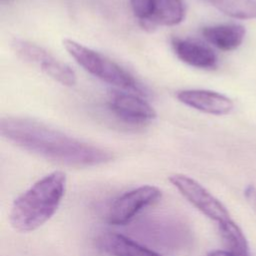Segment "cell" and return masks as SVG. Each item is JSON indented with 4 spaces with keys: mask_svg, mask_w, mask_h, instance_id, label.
Instances as JSON below:
<instances>
[{
    "mask_svg": "<svg viewBox=\"0 0 256 256\" xmlns=\"http://www.w3.org/2000/svg\"><path fill=\"white\" fill-rule=\"evenodd\" d=\"M0 131L1 135L15 146L70 167L97 166L113 159V154L106 149L81 141L27 117H3Z\"/></svg>",
    "mask_w": 256,
    "mask_h": 256,
    "instance_id": "1",
    "label": "cell"
},
{
    "mask_svg": "<svg viewBox=\"0 0 256 256\" xmlns=\"http://www.w3.org/2000/svg\"><path fill=\"white\" fill-rule=\"evenodd\" d=\"M66 175L54 171L19 195L10 210V223L19 232L34 231L57 211L66 189Z\"/></svg>",
    "mask_w": 256,
    "mask_h": 256,
    "instance_id": "2",
    "label": "cell"
},
{
    "mask_svg": "<svg viewBox=\"0 0 256 256\" xmlns=\"http://www.w3.org/2000/svg\"><path fill=\"white\" fill-rule=\"evenodd\" d=\"M63 46L79 66L96 78L119 90L133 92L141 96L147 94L145 88L128 71L101 53L70 38L63 40Z\"/></svg>",
    "mask_w": 256,
    "mask_h": 256,
    "instance_id": "3",
    "label": "cell"
},
{
    "mask_svg": "<svg viewBox=\"0 0 256 256\" xmlns=\"http://www.w3.org/2000/svg\"><path fill=\"white\" fill-rule=\"evenodd\" d=\"M12 46L15 53L21 59L37 65L45 75L54 81L68 87L76 84L77 77L74 70L68 64L55 58L44 48L22 39H15Z\"/></svg>",
    "mask_w": 256,
    "mask_h": 256,
    "instance_id": "4",
    "label": "cell"
},
{
    "mask_svg": "<svg viewBox=\"0 0 256 256\" xmlns=\"http://www.w3.org/2000/svg\"><path fill=\"white\" fill-rule=\"evenodd\" d=\"M169 181L188 202L208 218L218 224L231 219L222 202L193 178L183 174H173L169 177Z\"/></svg>",
    "mask_w": 256,
    "mask_h": 256,
    "instance_id": "5",
    "label": "cell"
},
{
    "mask_svg": "<svg viewBox=\"0 0 256 256\" xmlns=\"http://www.w3.org/2000/svg\"><path fill=\"white\" fill-rule=\"evenodd\" d=\"M161 195V190L153 185H143L127 191L111 203L107 221L112 225L127 224L145 207L157 202Z\"/></svg>",
    "mask_w": 256,
    "mask_h": 256,
    "instance_id": "6",
    "label": "cell"
},
{
    "mask_svg": "<svg viewBox=\"0 0 256 256\" xmlns=\"http://www.w3.org/2000/svg\"><path fill=\"white\" fill-rule=\"evenodd\" d=\"M108 106L114 115L130 124H145L157 116L154 108L141 95L129 91H111Z\"/></svg>",
    "mask_w": 256,
    "mask_h": 256,
    "instance_id": "7",
    "label": "cell"
},
{
    "mask_svg": "<svg viewBox=\"0 0 256 256\" xmlns=\"http://www.w3.org/2000/svg\"><path fill=\"white\" fill-rule=\"evenodd\" d=\"M176 97L184 105L212 115H226L234 107L229 97L212 90L185 89L178 91Z\"/></svg>",
    "mask_w": 256,
    "mask_h": 256,
    "instance_id": "8",
    "label": "cell"
},
{
    "mask_svg": "<svg viewBox=\"0 0 256 256\" xmlns=\"http://www.w3.org/2000/svg\"><path fill=\"white\" fill-rule=\"evenodd\" d=\"M171 44L175 55L187 65L204 70L217 67V56L208 45L185 38H173Z\"/></svg>",
    "mask_w": 256,
    "mask_h": 256,
    "instance_id": "9",
    "label": "cell"
},
{
    "mask_svg": "<svg viewBox=\"0 0 256 256\" xmlns=\"http://www.w3.org/2000/svg\"><path fill=\"white\" fill-rule=\"evenodd\" d=\"M201 33L205 40L222 51L237 49L246 34L244 26L237 23H225L203 27Z\"/></svg>",
    "mask_w": 256,
    "mask_h": 256,
    "instance_id": "10",
    "label": "cell"
},
{
    "mask_svg": "<svg viewBox=\"0 0 256 256\" xmlns=\"http://www.w3.org/2000/svg\"><path fill=\"white\" fill-rule=\"evenodd\" d=\"M185 18V5L182 0H156L149 17L141 22L144 28L174 26Z\"/></svg>",
    "mask_w": 256,
    "mask_h": 256,
    "instance_id": "11",
    "label": "cell"
},
{
    "mask_svg": "<svg viewBox=\"0 0 256 256\" xmlns=\"http://www.w3.org/2000/svg\"><path fill=\"white\" fill-rule=\"evenodd\" d=\"M98 246L112 256H161L130 238L118 233H104L98 238Z\"/></svg>",
    "mask_w": 256,
    "mask_h": 256,
    "instance_id": "12",
    "label": "cell"
},
{
    "mask_svg": "<svg viewBox=\"0 0 256 256\" xmlns=\"http://www.w3.org/2000/svg\"><path fill=\"white\" fill-rule=\"evenodd\" d=\"M218 230L226 250L237 256H251L244 233L232 219L219 223Z\"/></svg>",
    "mask_w": 256,
    "mask_h": 256,
    "instance_id": "13",
    "label": "cell"
},
{
    "mask_svg": "<svg viewBox=\"0 0 256 256\" xmlns=\"http://www.w3.org/2000/svg\"><path fill=\"white\" fill-rule=\"evenodd\" d=\"M222 13L236 19L256 18V0H205Z\"/></svg>",
    "mask_w": 256,
    "mask_h": 256,
    "instance_id": "14",
    "label": "cell"
},
{
    "mask_svg": "<svg viewBox=\"0 0 256 256\" xmlns=\"http://www.w3.org/2000/svg\"><path fill=\"white\" fill-rule=\"evenodd\" d=\"M155 1L156 0H130L132 11L140 23L149 17Z\"/></svg>",
    "mask_w": 256,
    "mask_h": 256,
    "instance_id": "15",
    "label": "cell"
},
{
    "mask_svg": "<svg viewBox=\"0 0 256 256\" xmlns=\"http://www.w3.org/2000/svg\"><path fill=\"white\" fill-rule=\"evenodd\" d=\"M244 195L247 201L251 204V206L256 208V187L253 185H248L245 188Z\"/></svg>",
    "mask_w": 256,
    "mask_h": 256,
    "instance_id": "16",
    "label": "cell"
},
{
    "mask_svg": "<svg viewBox=\"0 0 256 256\" xmlns=\"http://www.w3.org/2000/svg\"><path fill=\"white\" fill-rule=\"evenodd\" d=\"M206 256H237L228 250H214L209 252Z\"/></svg>",
    "mask_w": 256,
    "mask_h": 256,
    "instance_id": "17",
    "label": "cell"
}]
</instances>
